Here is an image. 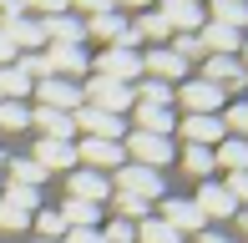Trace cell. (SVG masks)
Segmentation results:
<instances>
[{"mask_svg":"<svg viewBox=\"0 0 248 243\" xmlns=\"http://www.w3.org/2000/svg\"><path fill=\"white\" fill-rule=\"evenodd\" d=\"M137 122H142L137 132H152V137H172V127H177L172 106H142V102H137Z\"/></svg>","mask_w":248,"mask_h":243,"instance_id":"23","label":"cell"},{"mask_svg":"<svg viewBox=\"0 0 248 243\" xmlns=\"http://www.w3.org/2000/svg\"><path fill=\"white\" fill-rule=\"evenodd\" d=\"M71 127H81L86 137H96V142H122V137H127V122L111 117V112H96V106H76Z\"/></svg>","mask_w":248,"mask_h":243,"instance_id":"4","label":"cell"},{"mask_svg":"<svg viewBox=\"0 0 248 243\" xmlns=\"http://www.w3.org/2000/svg\"><path fill=\"white\" fill-rule=\"evenodd\" d=\"M71 197H81V203H107V197H111V182L107 178H101V172H92V167H76L71 172Z\"/></svg>","mask_w":248,"mask_h":243,"instance_id":"17","label":"cell"},{"mask_svg":"<svg viewBox=\"0 0 248 243\" xmlns=\"http://www.w3.org/2000/svg\"><path fill=\"white\" fill-rule=\"evenodd\" d=\"M202 15H213V26H228V30H243L248 26V0H213Z\"/></svg>","mask_w":248,"mask_h":243,"instance_id":"22","label":"cell"},{"mask_svg":"<svg viewBox=\"0 0 248 243\" xmlns=\"http://www.w3.org/2000/svg\"><path fill=\"white\" fill-rule=\"evenodd\" d=\"M223 127H233V132H238V142H248V102H233L228 117H223Z\"/></svg>","mask_w":248,"mask_h":243,"instance_id":"37","label":"cell"},{"mask_svg":"<svg viewBox=\"0 0 248 243\" xmlns=\"http://www.w3.org/2000/svg\"><path fill=\"white\" fill-rule=\"evenodd\" d=\"M41 66H46V76H61V81L92 76V61H86L81 46H51V51H41Z\"/></svg>","mask_w":248,"mask_h":243,"instance_id":"6","label":"cell"},{"mask_svg":"<svg viewBox=\"0 0 248 243\" xmlns=\"http://www.w3.org/2000/svg\"><path fill=\"white\" fill-rule=\"evenodd\" d=\"M31 86H36V81H31L20 66H0V102H20Z\"/></svg>","mask_w":248,"mask_h":243,"instance_id":"25","label":"cell"},{"mask_svg":"<svg viewBox=\"0 0 248 243\" xmlns=\"http://www.w3.org/2000/svg\"><path fill=\"white\" fill-rule=\"evenodd\" d=\"M61 243H107V238H101V228H66Z\"/></svg>","mask_w":248,"mask_h":243,"instance_id":"43","label":"cell"},{"mask_svg":"<svg viewBox=\"0 0 248 243\" xmlns=\"http://www.w3.org/2000/svg\"><path fill=\"white\" fill-rule=\"evenodd\" d=\"M111 182H117V193H132V197H142V203L162 197V172H152V167H137V162H122Z\"/></svg>","mask_w":248,"mask_h":243,"instance_id":"2","label":"cell"},{"mask_svg":"<svg viewBox=\"0 0 248 243\" xmlns=\"http://www.w3.org/2000/svg\"><path fill=\"white\" fill-rule=\"evenodd\" d=\"M0 197H5V203L10 208H20V213H36V208H41V193H36V187H16V182H5V187H0Z\"/></svg>","mask_w":248,"mask_h":243,"instance_id":"31","label":"cell"},{"mask_svg":"<svg viewBox=\"0 0 248 243\" xmlns=\"http://www.w3.org/2000/svg\"><path fill=\"white\" fill-rule=\"evenodd\" d=\"M132 30H137L142 41H167V36H172V30H167V20L157 15V10H147V15H142L137 26H132Z\"/></svg>","mask_w":248,"mask_h":243,"instance_id":"34","label":"cell"},{"mask_svg":"<svg viewBox=\"0 0 248 243\" xmlns=\"http://www.w3.org/2000/svg\"><path fill=\"white\" fill-rule=\"evenodd\" d=\"M31 122H36L41 132H46V142H71V117L66 112H51V106H36V112H31Z\"/></svg>","mask_w":248,"mask_h":243,"instance_id":"21","label":"cell"},{"mask_svg":"<svg viewBox=\"0 0 248 243\" xmlns=\"http://www.w3.org/2000/svg\"><path fill=\"white\" fill-rule=\"evenodd\" d=\"M137 243H183V233H172L162 218H147V223L137 228Z\"/></svg>","mask_w":248,"mask_h":243,"instance_id":"32","label":"cell"},{"mask_svg":"<svg viewBox=\"0 0 248 243\" xmlns=\"http://www.w3.org/2000/svg\"><path fill=\"white\" fill-rule=\"evenodd\" d=\"M198 243H228V238H223V233H208V228H202V233H198Z\"/></svg>","mask_w":248,"mask_h":243,"instance_id":"45","label":"cell"},{"mask_svg":"<svg viewBox=\"0 0 248 243\" xmlns=\"http://www.w3.org/2000/svg\"><path fill=\"white\" fill-rule=\"evenodd\" d=\"M198 46H202V56H233V51H243V36H238V30H228V26H213V20H202Z\"/></svg>","mask_w":248,"mask_h":243,"instance_id":"12","label":"cell"},{"mask_svg":"<svg viewBox=\"0 0 248 243\" xmlns=\"http://www.w3.org/2000/svg\"><path fill=\"white\" fill-rule=\"evenodd\" d=\"M41 243H46V238H41Z\"/></svg>","mask_w":248,"mask_h":243,"instance_id":"49","label":"cell"},{"mask_svg":"<svg viewBox=\"0 0 248 243\" xmlns=\"http://www.w3.org/2000/svg\"><path fill=\"white\" fill-rule=\"evenodd\" d=\"M81 106H96V112H111V117H122L132 106V86H122V81H107V76H92V81L81 86Z\"/></svg>","mask_w":248,"mask_h":243,"instance_id":"1","label":"cell"},{"mask_svg":"<svg viewBox=\"0 0 248 243\" xmlns=\"http://www.w3.org/2000/svg\"><path fill=\"white\" fill-rule=\"evenodd\" d=\"M177 127H183L187 147H218L223 142V122L218 117H187V122H177Z\"/></svg>","mask_w":248,"mask_h":243,"instance_id":"19","label":"cell"},{"mask_svg":"<svg viewBox=\"0 0 248 243\" xmlns=\"http://www.w3.org/2000/svg\"><path fill=\"white\" fill-rule=\"evenodd\" d=\"M198 5H202V0H198Z\"/></svg>","mask_w":248,"mask_h":243,"instance_id":"50","label":"cell"},{"mask_svg":"<svg viewBox=\"0 0 248 243\" xmlns=\"http://www.w3.org/2000/svg\"><path fill=\"white\" fill-rule=\"evenodd\" d=\"M157 15L167 20V30H172V36H198L202 20H208L198 0H162V10H157Z\"/></svg>","mask_w":248,"mask_h":243,"instance_id":"8","label":"cell"},{"mask_svg":"<svg viewBox=\"0 0 248 243\" xmlns=\"http://www.w3.org/2000/svg\"><path fill=\"white\" fill-rule=\"evenodd\" d=\"M213 162H223V167L228 172H248V142H218V147H213Z\"/></svg>","mask_w":248,"mask_h":243,"instance_id":"27","label":"cell"},{"mask_svg":"<svg viewBox=\"0 0 248 243\" xmlns=\"http://www.w3.org/2000/svg\"><path fill=\"white\" fill-rule=\"evenodd\" d=\"M223 187H228L233 203H248V172H228V182H223Z\"/></svg>","mask_w":248,"mask_h":243,"instance_id":"40","label":"cell"},{"mask_svg":"<svg viewBox=\"0 0 248 243\" xmlns=\"http://www.w3.org/2000/svg\"><path fill=\"white\" fill-rule=\"evenodd\" d=\"M31 91L41 96V106H51V112H66V117L81 106V86H76V81H61V76H41Z\"/></svg>","mask_w":248,"mask_h":243,"instance_id":"7","label":"cell"},{"mask_svg":"<svg viewBox=\"0 0 248 243\" xmlns=\"http://www.w3.org/2000/svg\"><path fill=\"white\" fill-rule=\"evenodd\" d=\"M127 152H132V162L137 167H162V162H172V137H152V132H132L127 137ZM122 152V157H127Z\"/></svg>","mask_w":248,"mask_h":243,"instance_id":"5","label":"cell"},{"mask_svg":"<svg viewBox=\"0 0 248 243\" xmlns=\"http://www.w3.org/2000/svg\"><path fill=\"white\" fill-rule=\"evenodd\" d=\"M0 36L10 41L16 51H36V46H46V36H41V20H0Z\"/></svg>","mask_w":248,"mask_h":243,"instance_id":"18","label":"cell"},{"mask_svg":"<svg viewBox=\"0 0 248 243\" xmlns=\"http://www.w3.org/2000/svg\"><path fill=\"white\" fill-rule=\"evenodd\" d=\"M111 208H117L122 223H147V208L152 203H142V197H132V193H111Z\"/></svg>","mask_w":248,"mask_h":243,"instance_id":"28","label":"cell"},{"mask_svg":"<svg viewBox=\"0 0 248 243\" xmlns=\"http://www.w3.org/2000/svg\"><path fill=\"white\" fill-rule=\"evenodd\" d=\"M81 26H86V36H92V41H111V46H117L122 30H127V20H122L117 10H107V15H86Z\"/></svg>","mask_w":248,"mask_h":243,"instance_id":"24","label":"cell"},{"mask_svg":"<svg viewBox=\"0 0 248 243\" xmlns=\"http://www.w3.org/2000/svg\"><path fill=\"white\" fill-rule=\"evenodd\" d=\"M238 223H243V233H248V213H238Z\"/></svg>","mask_w":248,"mask_h":243,"instance_id":"47","label":"cell"},{"mask_svg":"<svg viewBox=\"0 0 248 243\" xmlns=\"http://www.w3.org/2000/svg\"><path fill=\"white\" fill-rule=\"evenodd\" d=\"M41 36H46L51 46H81L86 26H81V15H46L41 20Z\"/></svg>","mask_w":248,"mask_h":243,"instance_id":"14","label":"cell"},{"mask_svg":"<svg viewBox=\"0 0 248 243\" xmlns=\"http://www.w3.org/2000/svg\"><path fill=\"white\" fill-rule=\"evenodd\" d=\"M142 71L172 86V81H183V76H187V61H177L167 46H157V51H147V56H142Z\"/></svg>","mask_w":248,"mask_h":243,"instance_id":"16","label":"cell"},{"mask_svg":"<svg viewBox=\"0 0 248 243\" xmlns=\"http://www.w3.org/2000/svg\"><path fill=\"white\" fill-rule=\"evenodd\" d=\"M76 162H92V172L96 167H122V142H96V137H81V147H76Z\"/></svg>","mask_w":248,"mask_h":243,"instance_id":"15","label":"cell"},{"mask_svg":"<svg viewBox=\"0 0 248 243\" xmlns=\"http://www.w3.org/2000/svg\"><path fill=\"white\" fill-rule=\"evenodd\" d=\"M5 167H10V182L16 187H41V178H46L31 157H5Z\"/></svg>","mask_w":248,"mask_h":243,"instance_id":"29","label":"cell"},{"mask_svg":"<svg viewBox=\"0 0 248 243\" xmlns=\"http://www.w3.org/2000/svg\"><path fill=\"white\" fill-rule=\"evenodd\" d=\"M243 66H248V41H243Z\"/></svg>","mask_w":248,"mask_h":243,"instance_id":"48","label":"cell"},{"mask_svg":"<svg viewBox=\"0 0 248 243\" xmlns=\"http://www.w3.org/2000/svg\"><path fill=\"white\" fill-rule=\"evenodd\" d=\"M183 167L198 172V178H208V172H213V147H187L183 152Z\"/></svg>","mask_w":248,"mask_h":243,"instance_id":"36","label":"cell"},{"mask_svg":"<svg viewBox=\"0 0 248 243\" xmlns=\"http://www.w3.org/2000/svg\"><path fill=\"white\" fill-rule=\"evenodd\" d=\"M0 228H10V233H20V228H31V218L20 213V208H10L5 197H0Z\"/></svg>","mask_w":248,"mask_h":243,"instance_id":"38","label":"cell"},{"mask_svg":"<svg viewBox=\"0 0 248 243\" xmlns=\"http://www.w3.org/2000/svg\"><path fill=\"white\" fill-rule=\"evenodd\" d=\"M66 228H96V203H81V197H66V208H56Z\"/></svg>","mask_w":248,"mask_h":243,"instance_id":"26","label":"cell"},{"mask_svg":"<svg viewBox=\"0 0 248 243\" xmlns=\"http://www.w3.org/2000/svg\"><path fill=\"white\" fill-rule=\"evenodd\" d=\"M111 5H147V0H111Z\"/></svg>","mask_w":248,"mask_h":243,"instance_id":"46","label":"cell"},{"mask_svg":"<svg viewBox=\"0 0 248 243\" xmlns=\"http://www.w3.org/2000/svg\"><path fill=\"white\" fill-rule=\"evenodd\" d=\"M193 203H198L202 218H238V203L228 197V187H223V182H202Z\"/></svg>","mask_w":248,"mask_h":243,"instance_id":"13","label":"cell"},{"mask_svg":"<svg viewBox=\"0 0 248 243\" xmlns=\"http://www.w3.org/2000/svg\"><path fill=\"white\" fill-rule=\"evenodd\" d=\"M71 10H81V15H107V10H117L111 0H66Z\"/></svg>","mask_w":248,"mask_h":243,"instance_id":"42","label":"cell"},{"mask_svg":"<svg viewBox=\"0 0 248 243\" xmlns=\"http://www.w3.org/2000/svg\"><path fill=\"white\" fill-rule=\"evenodd\" d=\"M31 223L41 228V238H46V243H61V238H66V223H61V213H56V208H36V213H31Z\"/></svg>","mask_w":248,"mask_h":243,"instance_id":"30","label":"cell"},{"mask_svg":"<svg viewBox=\"0 0 248 243\" xmlns=\"http://www.w3.org/2000/svg\"><path fill=\"white\" fill-rule=\"evenodd\" d=\"M162 223L172 228V233H202V223H208V218L198 213L193 197H172V203H162Z\"/></svg>","mask_w":248,"mask_h":243,"instance_id":"11","label":"cell"},{"mask_svg":"<svg viewBox=\"0 0 248 243\" xmlns=\"http://www.w3.org/2000/svg\"><path fill=\"white\" fill-rule=\"evenodd\" d=\"M137 96H142V106H172V86H167V81H157V76L137 86Z\"/></svg>","mask_w":248,"mask_h":243,"instance_id":"33","label":"cell"},{"mask_svg":"<svg viewBox=\"0 0 248 243\" xmlns=\"http://www.w3.org/2000/svg\"><path fill=\"white\" fill-rule=\"evenodd\" d=\"M41 10V20H46V15H66V0H20V10Z\"/></svg>","mask_w":248,"mask_h":243,"instance_id":"41","label":"cell"},{"mask_svg":"<svg viewBox=\"0 0 248 243\" xmlns=\"http://www.w3.org/2000/svg\"><path fill=\"white\" fill-rule=\"evenodd\" d=\"M96 76H107V81H122V86H132L142 76V56L137 51H127V46H107L96 56Z\"/></svg>","mask_w":248,"mask_h":243,"instance_id":"3","label":"cell"},{"mask_svg":"<svg viewBox=\"0 0 248 243\" xmlns=\"http://www.w3.org/2000/svg\"><path fill=\"white\" fill-rule=\"evenodd\" d=\"M0 127L5 132H20V127H31V112L20 102H0Z\"/></svg>","mask_w":248,"mask_h":243,"instance_id":"35","label":"cell"},{"mask_svg":"<svg viewBox=\"0 0 248 243\" xmlns=\"http://www.w3.org/2000/svg\"><path fill=\"white\" fill-rule=\"evenodd\" d=\"M101 238H107V243H137V228H132V223H122V218H117V223H111V228H107Z\"/></svg>","mask_w":248,"mask_h":243,"instance_id":"39","label":"cell"},{"mask_svg":"<svg viewBox=\"0 0 248 243\" xmlns=\"http://www.w3.org/2000/svg\"><path fill=\"white\" fill-rule=\"evenodd\" d=\"M183 106H187V117H218V106H223V91L213 81H183Z\"/></svg>","mask_w":248,"mask_h":243,"instance_id":"9","label":"cell"},{"mask_svg":"<svg viewBox=\"0 0 248 243\" xmlns=\"http://www.w3.org/2000/svg\"><path fill=\"white\" fill-rule=\"evenodd\" d=\"M202 81H213L218 91H238L248 81V66L238 56H208V71H202Z\"/></svg>","mask_w":248,"mask_h":243,"instance_id":"10","label":"cell"},{"mask_svg":"<svg viewBox=\"0 0 248 243\" xmlns=\"http://www.w3.org/2000/svg\"><path fill=\"white\" fill-rule=\"evenodd\" d=\"M16 56H20V51H16V46H10V41H5V36H0V66H10V61H16Z\"/></svg>","mask_w":248,"mask_h":243,"instance_id":"44","label":"cell"},{"mask_svg":"<svg viewBox=\"0 0 248 243\" xmlns=\"http://www.w3.org/2000/svg\"><path fill=\"white\" fill-rule=\"evenodd\" d=\"M31 162H36L41 172L71 167V162H76V147H71V142H46V137H41V142H36V152H31Z\"/></svg>","mask_w":248,"mask_h":243,"instance_id":"20","label":"cell"}]
</instances>
